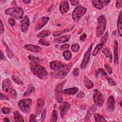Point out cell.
Here are the masks:
<instances>
[{"instance_id": "obj_56", "label": "cell", "mask_w": 122, "mask_h": 122, "mask_svg": "<svg viewBox=\"0 0 122 122\" xmlns=\"http://www.w3.org/2000/svg\"><path fill=\"white\" fill-rule=\"evenodd\" d=\"M0 54H1V60H3L4 59V55L2 53V52L1 51L0 52Z\"/></svg>"}, {"instance_id": "obj_37", "label": "cell", "mask_w": 122, "mask_h": 122, "mask_svg": "<svg viewBox=\"0 0 122 122\" xmlns=\"http://www.w3.org/2000/svg\"><path fill=\"white\" fill-rule=\"evenodd\" d=\"M39 43L41 44V45H46V46H48L50 44V43L47 41H46L44 39H41L39 40Z\"/></svg>"}, {"instance_id": "obj_39", "label": "cell", "mask_w": 122, "mask_h": 122, "mask_svg": "<svg viewBox=\"0 0 122 122\" xmlns=\"http://www.w3.org/2000/svg\"><path fill=\"white\" fill-rule=\"evenodd\" d=\"M98 73H99V74H101L102 76H103V77H104L106 78L108 77V75H107V73H106V72L102 69H100L98 70Z\"/></svg>"}, {"instance_id": "obj_21", "label": "cell", "mask_w": 122, "mask_h": 122, "mask_svg": "<svg viewBox=\"0 0 122 122\" xmlns=\"http://www.w3.org/2000/svg\"><path fill=\"white\" fill-rule=\"evenodd\" d=\"M117 29L118 31L120 36H122V17H121V11H120L118 21H117Z\"/></svg>"}, {"instance_id": "obj_35", "label": "cell", "mask_w": 122, "mask_h": 122, "mask_svg": "<svg viewBox=\"0 0 122 122\" xmlns=\"http://www.w3.org/2000/svg\"><path fill=\"white\" fill-rule=\"evenodd\" d=\"M12 80L15 82L16 83H17L18 84H20V85H22L23 84V82L17 77L15 76H13L12 77Z\"/></svg>"}, {"instance_id": "obj_20", "label": "cell", "mask_w": 122, "mask_h": 122, "mask_svg": "<svg viewBox=\"0 0 122 122\" xmlns=\"http://www.w3.org/2000/svg\"><path fill=\"white\" fill-rule=\"evenodd\" d=\"M79 90V89L77 87H73L71 88H69L65 89L63 91V92L66 94L69 95H73L75 94Z\"/></svg>"}, {"instance_id": "obj_53", "label": "cell", "mask_w": 122, "mask_h": 122, "mask_svg": "<svg viewBox=\"0 0 122 122\" xmlns=\"http://www.w3.org/2000/svg\"><path fill=\"white\" fill-rule=\"evenodd\" d=\"M84 93L82 91H81L78 93L77 97L79 98H82L84 96Z\"/></svg>"}, {"instance_id": "obj_27", "label": "cell", "mask_w": 122, "mask_h": 122, "mask_svg": "<svg viewBox=\"0 0 122 122\" xmlns=\"http://www.w3.org/2000/svg\"><path fill=\"white\" fill-rule=\"evenodd\" d=\"M51 31L49 30H44L43 31H42L38 35H37V37L40 38H43L45 37H47L49 35H50L51 34Z\"/></svg>"}, {"instance_id": "obj_46", "label": "cell", "mask_w": 122, "mask_h": 122, "mask_svg": "<svg viewBox=\"0 0 122 122\" xmlns=\"http://www.w3.org/2000/svg\"><path fill=\"white\" fill-rule=\"evenodd\" d=\"M46 109H44L43 111L42 112V115H41V120H42V121H44V120L45 119V118L46 117Z\"/></svg>"}, {"instance_id": "obj_55", "label": "cell", "mask_w": 122, "mask_h": 122, "mask_svg": "<svg viewBox=\"0 0 122 122\" xmlns=\"http://www.w3.org/2000/svg\"><path fill=\"white\" fill-rule=\"evenodd\" d=\"M30 0H23V2L26 3V4H29L30 2Z\"/></svg>"}, {"instance_id": "obj_47", "label": "cell", "mask_w": 122, "mask_h": 122, "mask_svg": "<svg viewBox=\"0 0 122 122\" xmlns=\"http://www.w3.org/2000/svg\"><path fill=\"white\" fill-rule=\"evenodd\" d=\"M73 75L75 76H78L79 75V69L76 68L73 71Z\"/></svg>"}, {"instance_id": "obj_45", "label": "cell", "mask_w": 122, "mask_h": 122, "mask_svg": "<svg viewBox=\"0 0 122 122\" xmlns=\"http://www.w3.org/2000/svg\"><path fill=\"white\" fill-rule=\"evenodd\" d=\"M28 58L30 61H36V60H38L39 59L38 58H37L35 56H32V55H29Z\"/></svg>"}, {"instance_id": "obj_50", "label": "cell", "mask_w": 122, "mask_h": 122, "mask_svg": "<svg viewBox=\"0 0 122 122\" xmlns=\"http://www.w3.org/2000/svg\"><path fill=\"white\" fill-rule=\"evenodd\" d=\"M86 39V35L85 34H83L80 37V40L81 41H84Z\"/></svg>"}, {"instance_id": "obj_7", "label": "cell", "mask_w": 122, "mask_h": 122, "mask_svg": "<svg viewBox=\"0 0 122 122\" xmlns=\"http://www.w3.org/2000/svg\"><path fill=\"white\" fill-rule=\"evenodd\" d=\"M71 67V65H66L65 67H63L62 68L58 70L57 72H55L53 75L56 76L57 78H64L68 73L69 71L70 70Z\"/></svg>"}, {"instance_id": "obj_48", "label": "cell", "mask_w": 122, "mask_h": 122, "mask_svg": "<svg viewBox=\"0 0 122 122\" xmlns=\"http://www.w3.org/2000/svg\"><path fill=\"white\" fill-rule=\"evenodd\" d=\"M69 48V44H65L62 45L61 47V49L62 50L68 49Z\"/></svg>"}, {"instance_id": "obj_49", "label": "cell", "mask_w": 122, "mask_h": 122, "mask_svg": "<svg viewBox=\"0 0 122 122\" xmlns=\"http://www.w3.org/2000/svg\"><path fill=\"white\" fill-rule=\"evenodd\" d=\"M105 68L107 69V71L109 72V73L110 74L112 73V70L110 67H109L107 65H105Z\"/></svg>"}, {"instance_id": "obj_51", "label": "cell", "mask_w": 122, "mask_h": 122, "mask_svg": "<svg viewBox=\"0 0 122 122\" xmlns=\"http://www.w3.org/2000/svg\"><path fill=\"white\" fill-rule=\"evenodd\" d=\"M4 31V25L1 21L0 22V33L2 34Z\"/></svg>"}, {"instance_id": "obj_41", "label": "cell", "mask_w": 122, "mask_h": 122, "mask_svg": "<svg viewBox=\"0 0 122 122\" xmlns=\"http://www.w3.org/2000/svg\"><path fill=\"white\" fill-rule=\"evenodd\" d=\"M106 79H107V80L110 83H111V84H112L113 85H117L116 82L114 80H113L112 79V78H109V77H107Z\"/></svg>"}, {"instance_id": "obj_28", "label": "cell", "mask_w": 122, "mask_h": 122, "mask_svg": "<svg viewBox=\"0 0 122 122\" xmlns=\"http://www.w3.org/2000/svg\"><path fill=\"white\" fill-rule=\"evenodd\" d=\"M102 52L103 53H104V54L106 56L107 58H108L110 59L111 61L112 54H111V51H110V49L109 48H105L103 50Z\"/></svg>"}, {"instance_id": "obj_22", "label": "cell", "mask_w": 122, "mask_h": 122, "mask_svg": "<svg viewBox=\"0 0 122 122\" xmlns=\"http://www.w3.org/2000/svg\"><path fill=\"white\" fill-rule=\"evenodd\" d=\"M96 107H95V106H94V105H92V107H91V108L89 109V110L88 111L87 114L85 117L84 120L85 121H88V120L91 118V116L92 115V114L94 112V111L96 110Z\"/></svg>"}, {"instance_id": "obj_4", "label": "cell", "mask_w": 122, "mask_h": 122, "mask_svg": "<svg viewBox=\"0 0 122 122\" xmlns=\"http://www.w3.org/2000/svg\"><path fill=\"white\" fill-rule=\"evenodd\" d=\"M2 87L3 90L5 92L10 94L12 97H16L17 95V92L13 88L12 83L10 79H7L4 80L2 82Z\"/></svg>"}, {"instance_id": "obj_52", "label": "cell", "mask_w": 122, "mask_h": 122, "mask_svg": "<svg viewBox=\"0 0 122 122\" xmlns=\"http://www.w3.org/2000/svg\"><path fill=\"white\" fill-rule=\"evenodd\" d=\"M8 97L6 95L2 94V93H0V99L1 100H6L8 99Z\"/></svg>"}, {"instance_id": "obj_18", "label": "cell", "mask_w": 122, "mask_h": 122, "mask_svg": "<svg viewBox=\"0 0 122 122\" xmlns=\"http://www.w3.org/2000/svg\"><path fill=\"white\" fill-rule=\"evenodd\" d=\"M24 47L27 50L33 52H38L41 50V48L39 46L31 44H26Z\"/></svg>"}, {"instance_id": "obj_1", "label": "cell", "mask_w": 122, "mask_h": 122, "mask_svg": "<svg viewBox=\"0 0 122 122\" xmlns=\"http://www.w3.org/2000/svg\"><path fill=\"white\" fill-rule=\"evenodd\" d=\"M30 70L33 73L41 79L44 80L48 76V72L45 69L36 61L30 63Z\"/></svg>"}, {"instance_id": "obj_23", "label": "cell", "mask_w": 122, "mask_h": 122, "mask_svg": "<svg viewBox=\"0 0 122 122\" xmlns=\"http://www.w3.org/2000/svg\"><path fill=\"white\" fill-rule=\"evenodd\" d=\"M117 50H118V44L117 41H115L114 42V63L116 64H117L118 63V55L117 53Z\"/></svg>"}, {"instance_id": "obj_38", "label": "cell", "mask_w": 122, "mask_h": 122, "mask_svg": "<svg viewBox=\"0 0 122 122\" xmlns=\"http://www.w3.org/2000/svg\"><path fill=\"white\" fill-rule=\"evenodd\" d=\"M108 32H106L105 34L103 35V37L102 38L101 40V43H103V44L105 43V42L107 40V38H108Z\"/></svg>"}, {"instance_id": "obj_2", "label": "cell", "mask_w": 122, "mask_h": 122, "mask_svg": "<svg viewBox=\"0 0 122 122\" xmlns=\"http://www.w3.org/2000/svg\"><path fill=\"white\" fill-rule=\"evenodd\" d=\"M5 13L7 15H10L14 18L19 20L22 18L23 15V10L20 7H12L6 9Z\"/></svg>"}, {"instance_id": "obj_54", "label": "cell", "mask_w": 122, "mask_h": 122, "mask_svg": "<svg viewBox=\"0 0 122 122\" xmlns=\"http://www.w3.org/2000/svg\"><path fill=\"white\" fill-rule=\"evenodd\" d=\"M70 2L71 4L73 5H76L78 3V1H76V0H72V1L70 0Z\"/></svg>"}, {"instance_id": "obj_34", "label": "cell", "mask_w": 122, "mask_h": 122, "mask_svg": "<svg viewBox=\"0 0 122 122\" xmlns=\"http://www.w3.org/2000/svg\"><path fill=\"white\" fill-rule=\"evenodd\" d=\"M56 101L58 102L59 103H61L63 100V98H62V94L58 92H57V93L56 94Z\"/></svg>"}, {"instance_id": "obj_12", "label": "cell", "mask_w": 122, "mask_h": 122, "mask_svg": "<svg viewBox=\"0 0 122 122\" xmlns=\"http://www.w3.org/2000/svg\"><path fill=\"white\" fill-rule=\"evenodd\" d=\"M110 2V0H92V3L93 5L96 9L101 10L103 9L105 6L108 5V4Z\"/></svg>"}, {"instance_id": "obj_57", "label": "cell", "mask_w": 122, "mask_h": 122, "mask_svg": "<svg viewBox=\"0 0 122 122\" xmlns=\"http://www.w3.org/2000/svg\"><path fill=\"white\" fill-rule=\"evenodd\" d=\"M4 122H10V120H9L8 118L5 117V118H4Z\"/></svg>"}, {"instance_id": "obj_9", "label": "cell", "mask_w": 122, "mask_h": 122, "mask_svg": "<svg viewBox=\"0 0 122 122\" xmlns=\"http://www.w3.org/2000/svg\"><path fill=\"white\" fill-rule=\"evenodd\" d=\"M92 44L90 45L88 50L86 51V52L85 53V54L84 55L83 59L82 61L81 64V69H84L86 67V66L87 65V63L89 62V59H90V55H91V51H92Z\"/></svg>"}, {"instance_id": "obj_5", "label": "cell", "mask_w": 122, "mask_h": 122, "mask_svg": "<svg viewBox=\"0 0 122 122\" xmlns=\"http://www.w3.org/2000/svg\"><path fill=\"white\" fill-rule=\"evenodd\" d=\"M86 12V9L81 6H77L73 10L72 13V18L75 22H78L81 18L85 14Z\"/></svg>"}, {"instance_id": "obj_13", "label": "cell", "mask_w": 122, "mask_h": 122, "mask_svg": "<svg viewBox=\"0 0 122 122\" xmlns=\"http://www.w3.org/2000/svg\"><path fill=\"white\" fill-rule=\"evenodd\" d=\"M65 66V64L59 61H52L50 63V68L54 71H58Z\"/></svg>"}, {"instance_id": "obj_44", "label": "cell", "mask_w": 122, "mask_h": 122, "mask_svg": "<svg viewBox=\"0 0 122 122\" xmlns=\"http://www.w3.org/2000/svg\"><path fill=\"white\" fill-rule=\"evenodd\" d=\"M36 116L34 114H30V122H35L36 121Z\"/></svg>"}, {"instance_id": "obj_40", "label": "cell", "mask_w": 122, "mask_h": 122, "mask_svg": "<svg viewBox=\"0 0 122 122\" xmlns=\"http://www.w3.org/2000/svg\"><path fill=\"white\" fill-rule=\"evenodd\" d=\"M2 112L4 114H8L10 112V109L8 108H2L1 109Z\"/></svg>"}, {"instance_id": "obj_31", "label": "cell", "mask_w": 122, "mask_h": 122, "mask_svg": "<svg viewBox=\"0 0 122 122\" xmlns=\"http://www.w3.org/2000/svg\"><path fill=\"white\" fill-rule=\"evenodd\" d=\"M63 55L65 59H66V60H68V61L70 60L72 57L71 53L69 50H66V51H64L63 53Z\"/></svg>"}, {"instance_id": "obj_24", "label": "cell", "mask_w": 122, "mask_h": 122, "mask_svg": "<svg viewBox=\"0 0 122 122\" xmlns=\"http://www.w3.org/2000/svg\"><path fill=\"white\" fill-rule=\"evenodd\" d=\"M93 116L95 122H106L104 117L99 113H95L94 114Z\"/></svg>"}, {"instance_id": "obj_42", "label": "cell", "mask_w": 122, "mask_h": 122, "mask_svg": "<svg viewBox=\"0 0 122 122\" xmlns=\"http://www.w3.org/2000/svg\"><path fill=\"white\" fill-rule=\"evenodd\" d=\"M9 23L10 24V25L12 27L15 24V20L14 19L12 18H10L9 19Z\"/></svg>"}, {"instance_id": "obj_43", "label": "cell", "mask_w": 122, "mask_h": 122, "mask_svg": "<svg viewBox=\"0 0 122 122\" xmlns=\"http://www.w3.org/2000/svg\"><path fill=\"white\" fill-rule=\"evenodd\" d=\"M122 0H118L116 1V7L117 9H119L122 7Z\"/></svg>"}, {"instance_id": "obj_29", "label": "cell", "mask_w": 122, "mask_h": 122, "mask_svg": "<svg viewBox=\"0 0 122 122\" xmlns=\"http://www.w3.org/2000/svg\"><path fill=\"white\" fill-rule=\"evenodd\" d=\"M34 87L32 84H29L28 87V91L24 94V96H27L29 95L34 91Z\"/></svg>"}, {"instance_id": "obj_10", "label": "cell", "mask_w": 122, "mask_h": 122, "mask_svg": "<svg viewBox=\"0 0 122 122\" xmlns=\"http://www.w3.org/2000/svg\"><path fill=\"white\" fill-rule=\"evenodd\" d=\"M50 18L47 17H44L40 18L37 21L35 28V31L41 29L49 21Z\"/></svg>"}, {"instance_id": "obj_19", "label": "cell", "mask_w": 122, "mask_h": 122, "mask_svg": "<svg viewBox=\"0 0 122 122\" xmlns=\"http://www.w3.org/2000/svg\"><path fill=\"white\" fill-rule=\"evenodd\" d=\"M70 38V35H65V36H62L60 38H57L54 40V42L56 43H63L65 42L68 41Z\"/></svg>"}, {"instance_id": "obj_26", "label": "cell", "mask_w": 122, "mask_h": 122, "mask_svg": "<svg viewBox=\"0 0 122 122\" xmlns=\"http://www.w3.org/2000/svg\"><path fill=\"white\" fill-rule=\"evenodd\" d=\"M84 83L87 89H91L93 87V82L88 79L86 76L84 77Z\"/></svg>"}, {"instance_id": "obj_17", "label": "cell", "mask_w": 122, "mask_h": 122, "mask_svg": "<svg viewBox=\"0 0 122 122\" xmlns=\"http://www.w3.org/2000/svg\"><path fill=\"white\" fill-rule=\"evenodd\" d=\"M108 107L110 111H113L115 108V101L113 97V96L111 95L109 97L107 102Z\"/></svg>"}, {"instance_id": "obj_14", "label": "cell", "mask_w": 122, "mask_h": 122, "mask_svg": "<svg viewBox=\"0 0 122 122\" xmlns=\"http://www.w3.org/2000/svg\"><path fill=\"white\" fill-rule=\"evenodd\" d=\"M70 107V104L66 102H63L61 104V105L60 106L59 109L60 111V115L62 118H64V117L68 111V110L69 109Z\"/></svg>"}, {"instance_id": "obj_33", "label": "cell", "mask_w": 122, "mask_h": 122, "mask_svg": "<svg viewBox=\"0 0 122 122\" xmlns=\"http://www.w3.org/2000/svg\"><path fill=\"white\" fill-rule=\"evenodd\" d=\"M58 118V113L57 112L56 110H53L52 112V115L51 117V122H56Z\"/></svg>"}, {"instance_id": "obj_32", "label": "cell", "mask_w": 122, "mask_h": 122, "mask_svg": "<svg viewBox=\"0 0 122 122\" xmlns=\"http://www.w3.org/2000/svg\"><path fill=\"white\" fill-rule=\"evenodd\" d=\"M3 43H4V44L5 45V47H6V49L7 55L8 57L9 58H13V53L12 51L10 50L9 47L8 46V45L5 43V42L4 41H3Z\"/></svg>"}, {"instance_id": "obj_16", "label": "cell", "mask_w": 122, "mask_h": 122, "mask_svg": "<svg viewBox=\"0 0 122 122\" xmlns=\"http://www.w3.org/2000/svg\"><path fill=\"white\" fill-rule=\"evenodd\" d=\"M44 103V101L43 98H40L38 99L36 106V112L37 114L39 115L41 112L42 108L43 107Z\"/></svg>"}, {"instance_id": "obj_30", "label": "cell", "mask_w": 122, "mask_h": 122, "mask_svg": "<svg viewBox=\"0 0 122 122\" xmlns=\"http://www.w3.org/2000/svg\"><path fill=\"white\" fill-rule=\"evenodd\" d=\"M103 44L102 43H100L99 44H98L96 47L94 48L93 52H92V55L93 56H95L97 54V53H98V52L101 49V48L102 47V46H103Z\"/></svg>"}, {"instance_id": "obj_3", "label": "cell", "mask_w": 122, "mask_h": 122, "mask_svg": "<svg viewBox=\"0 0 122 122\" xmlns=\"http://www.w3.org/2000/svg\"><path fill=\"white\" fill-rule=\"evenodd\" d=\"M106 28V19L104 15H101L97 19L96 27V36L101 37L103 34Z\"/></svg>"}, {"instance_id": "obj_8", "label": "cell", "mask_w": 122, "mask_h": 122, "mask_svg": "<svg viewBox=\"0 0 122 122\" xmlns=\"http://www.w3.org/2000/svg\"><path fill=\"white\" fill-rule=\"evenodd\" d=\"M93 100L95 104L99 107L102 106L104 102L103 97L100 92L96 91L94 92L93 96Z\"/></svg>"}, {"instance_id": "obj_15", "label": "cell", "mask_w": 122, "mask_h": 122, "mask_svg": "<svg viewBox=\"0 0 122 122\" xmlns=\"http://www.w3.org/2000/svg\"><path fill=\"white\" fill-rule=\"evenodd\" d=\"M60 11L62 13H65L67 12L69 10V5L68 1L62 0L61 2L59 7Z\"/></svg>"}, {"instance_id": "obj_6", "label": "cell", "mask_w": 122, "mask_h": 122, "mask_svg": "<svg viewBox=\"0 0 122 122\" xmlns=\"http://www.w3.org/2000/svg\"><path fill=\"white\" fill-rule=\"evenodd\" d=\"M32 103L31 99H25L20 100L18 102V106L21 111L25 113L29 112Z\"/></svg>"}, {"instance_id": "obj_11", "label": "cell", "mask_w": 122, "mask_h": 122, "mask_svg": "<svg viewBox=\"0 0 122 122\" xmlns=\"http://www.w3.org/2000/svg\"><path fill=\"white\" fill-rule=\"evenodd\" d=\"M30 25V20L28 16H25L21 20L20 22V28L21 31L23 32H26Z\"/></svg>"}, {"instance_id": "obj_36", "label": "cell", "mask_w": 122, "mask_h": 122, "mask_svg": "<svg viewBox=\"0 0 122 122\" xmlns=\"http://www.w3.org/2000/svg\"><path fill=\"white\" fill-rule=\"evenodd\" d=\"M71 49L74 52H77L79 51L80 46L78 44H74L71 46Z\"/></svg>"}, {"instance_id": "obj_25", "label": "cell", "mask_w": 122, "mask_h": 122, "mask_svg": "<svg viewBox=\"0 0 122 122\" xmlns=\"http://www.w3.org/2000/svg\"><path fill=\"white\" fill-rule=\"evenodd\" d=\"M13 118L14 120L16 122L24 121L22 117L20 115V114L17 111H15L13 112Z\"/></svg>"}]
</instances>
